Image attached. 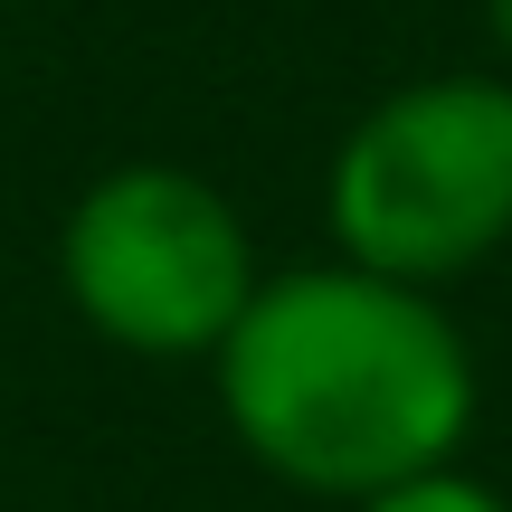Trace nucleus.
Instances as JSON below:
<instances>
[{"label":"nucleus","instance_id":"nucleus-1","mask_svg":"<svg viewBox=\"0 0 512 512\" xmlns=\"http://www.w3.org/2000/svg\"><path fill=\"white\" fill-rule=\"evenodd\" d=\"M228 437L313 503H370L456 465L475 427V351L427 285L351 256L285 266L209 351Z\"/></svg>","mask_w":512,"mask_h":512},{"label":"nucleus","instance_id":"nucleus-2","mask_svg":"<svg viewBox=\"0 0 512 512\" xmlns=\"http://www.w3.org/2000/svg\"><path fill=\"white\" fill-rule=\"evenodd\" d=\"M332 256L399 285H456L512 247V76H408L332 143L323 171Z\"/></svg>","mask_w":512,"mask_h":512},{"label":"nucleus","instance_id":"nucleus-3","mask_svg":"<svg viewBox=\"0 0 512 512\" xmlns=\"http://www.w3.org/2000/svg\"><path fill=\"white\" fill-rule=\"evenodd\" d=\"M57 285L95 342L133 361H209L266 266L219 181L190 162H124L76 190L57 228Z\"/></svg>","mask_w":512,"mask_h":512},{"label":"nucleus","instance_id":"nucleus-4","mask_svg":"<svg viewBox=\"0 0 512 512\" xmlns=\"http://www.w3.org/2000/svg\"><path fill=\"white\" fill-rule=\"evenodd\" d=\"M351 512H512V503L484 475H465V465H437V475L389 484V494H370V503H351Z\"/></svg>","mask_w":512,"mask_h":512},{"label":"nucleus","instance_id":"nucleus-5","mask_svg":"<svg viewBox=\"0 0 512 512\" xmlns=\"http://www.w3.org/2000/svg\"><path fill=\"white\" fill-rule=\"evenodd\" d=\"M484 38H494V76H512V0H484Z\"/></svg>","mask_w":512,"mask_h":512}]
</instances>
